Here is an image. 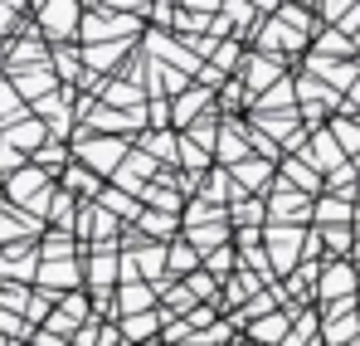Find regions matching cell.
Listing matches in <instances>:
<instances>
[{"instance_id": "cell-1", "label": "cell", "mask_w": 360, "mask_h": 346, "mask_svg": "<svg viewBox=\"0 0 360 346\" xmlns=\"http://www.w3.org/2000/svg\"><path fill=\"white\" fill-rule=\"evenodd\" d=\"M73 15H78L73 5H49V10H44V25H49V30H68Z\"/></svg>"}]
</instances>
